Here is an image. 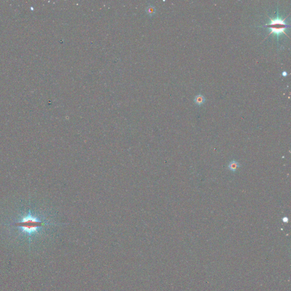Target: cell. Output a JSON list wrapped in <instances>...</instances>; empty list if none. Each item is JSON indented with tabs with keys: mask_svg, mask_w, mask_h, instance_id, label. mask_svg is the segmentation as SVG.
Returning a JSON list of instances; mask_svg holds the SVG:
<instances>
[{
	"mask_svg": "<svg viewBox=\"0 0 291 291\" xmlns=\"http://www.w3.org/2000/svg\"><path fill=\"white\" fill-rule=\"evenodd\" d=\"M45 224V221L42 220L39 216L29 211L21 217V219L15 223V225L23 233L31 235L37 233Z\"/></svg>",
	"mask_w": 291,
	"mask_h": 291,
	"instance_id": "1",
	"label": "cell"
},
{
	"mask_svg": "<svg viewBox=\"0 0 291 291\" xmlns=\"http://www.w3.org/2000/svg\"><path fill=\"white\" fill-rule=\"evenodd\" d=\"M266 26L271 30L270 34L274 33L276 36H279L281 34H285V30L290 26L285 23L284 19L276 17L275 19H271V22L269 24L266 25Z\"/></svg>",
	"mask_w": 291,
	"mask_h": 291,
	"instance_id": "2",
	"label": "cell"
},
{
	"mask_svg": "<svg viewBox=\"0 0 291 291\" xmlns=\"http://www.w3.org/2000/svg\"><path fill=\"white\" fill-rule=\"evenodd\" d=\"M240 167H241L240 164L235 160H233V161L230 162V163L229 164V165L228 166L229 169H230L231 171H232L233 172H235L237 171V169Z\"/></svg>",
	"mask_w": 291,
	"mask_h": 291,
	"instance_id": "3",
	"label": "cell"
},
{
	"mask_svg": "<svg viewBox=\"0 0 291 291\" xmlns=\"http://www.w3.org/2000/svg\"><path fill=\"white\" fill-rule=\"evenodd\" d=\"M205 97L202 95L197 96L195 99V103L198 105H201L205 103Z\"/></svg>",
	"mask_w": 291,
	"mask_h": 291,
	"instance_id": "4",
	"label": "cell"
},
{
	"mask_svg": "<svg viewBox=\"0 0 291 291\" xmlns=\"http://www.w3.org/2000/svg\"><path fill=\"white\" fill-rule=\"evenodd\" d=\"M282 75H283V76H287V73L286 72H283L282 73Z\"/></svg>",
	"mask_w": 291,
	"mask_h": 291,
	"instance_id": "5",
	"label": "cell"
}]
</instances>
